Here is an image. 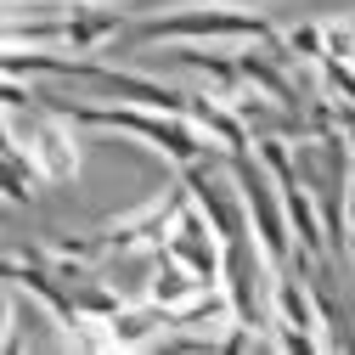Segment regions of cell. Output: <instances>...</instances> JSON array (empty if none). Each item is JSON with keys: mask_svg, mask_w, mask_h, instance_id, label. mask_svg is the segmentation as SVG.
<instances>
[{"mask_svg": "<svg viewBox=\"0 0 355 355\" xmlns=\"http://www.w3.org/2000/svg\"><path fill=\"white\" fill-rule=\"evenodd\" d=\"M40 107H51L62 113L68 124H96V130H130V136H141L153 141L158 153H169L175 164H198L209 147H203V130L187 119V113H164V107H141V102H130V107H85V102H62V96H40Z\"/></svg>", "mask_w": 355, "mask_h": 355, "instance_id": "cell-1", "label": "cell"}, {"mask_svg": "<svg viewBox=\"0 0 355 355\" xmlns=\"http://www.w3.org/2000/svg\"><path fill=\"white\" fill-rule=\"evenodd\" d=\"M232 175H237V187H243V203H248V226L265 248V259L277 265V271H293V220H288V203H282V187H271L277 175L265 169V158H248V153H232Z\"/></svg>", "mask_w": 355, "mask_h": 355, "instance_id": "cell-2", "label": "cell"}, {"mask_svg": "<svg viewBox=\"0 0 355 355\" xmlns=\"http://www.w3.org/2000/svg\"><path fill=\"white\" fill-rule=\"evenodd\" d=\"M293 169H299V181H304V192L322 203V220H327V237L333 243H344V187L355 181V164H349V147L338 141V136H327V130H316V141H304L299 147V158H293Z\"/></svg>", "mask_w": 355, "mask_h": 355, "instance_id": "cell-3", "label": "cell"}, {"mask_svg": "<svg viewBox=\"0 0 355 355\" xmlns=\"http://www.w3.org/2000/svg\"><path fill=\"white\" fill-rule=\"evenodd\" d=\"M277 40V28L254 12H181V17H153L136 28V40Z\"/></svg>", "mask_w": 355, "mask_h": 355, "instance_id": "cell-4", "label": "cell"}, {"mask_svg": "<svg viewBox=\"0 0 355 355\" xmlns=\"http://www.w3.org/2000/svg\"><path fill=\"white\" fill-rule=\"evenodd\" d=\"M124 28V12H73V17H62V23H17V17H6V46H73V51H91V46H102V40H113Z\"/></svg>", "mask_w": 355, "mask_h": 355, "instance_id": "cell-5", "label": "cell"}, {"mask_svg": "<svg viewBox=\"0 0 355 355\" xmlns=\"http://www.w3.org/2000/svg\"><path fill=\"white\" fill-rule=\"evenodd\" d=\"M214 220L203 214V209H192L187 203V214L181 220H175V232L164 237V254H175V259H181L187 265V271L203 282V288H220V271H226V254H220L214 248Z\"/></svg>", "mask_w": 355, "mask_h": 355, "instance_id": "cell-6", "label": "cell"}, {"mask_svg": "<svg viewBox=\"0 0 355 355\" xmlns=\"http://www.w3.org/2000/svg\"><path fill=\"white\" fill-rule=\"evenodd\" d=\"M68 119L51 113V107H40V119H28V141L40 153V164H46V181H68L73 175V141H68Z\"/></svg>", "mask_w": 355, "mask_h": 355, "instance_id": "cell-7", "label": "cell"}, {"mask_svg": "<svg viewBox=\"0 0 355 355\" xmlns=\"http://www.w3.org/2000/svg\"><path fill=\"white\" fill-rule=\"evenodd\" d=\"M237 68H243V85H254L259 96H271V102H282V107H299V91L288 85V73H282V68H271V62L254 57V51H243V57H237Z\"/></svg>", "mask_w": 355, "mask_h": 355, "instance_id": "cell-8", "label": "cell"}, {"mask_svg": "<svg viewBox=\"0 0 355 355\" xmlns=\"http://www.w3.org/2000/svg\"><path fill=\"white\" fill-rule=\"evenodd\" d=\"M40 187H46V169H34V164H23V147L12 141L6 147V192L23 203V198H34Z\"/></svg>", "mask_w": 355, "mask_h": 355, "instance_id": "cell-9", "label": "cell"}, {"mask_svg": "<svg viewBox=\"0 0 355 355\" xmlns=\"http://www.w3.org/2000/svg\"><path fill=\"white\" fill-rule=\"evenodd\" d=\"M322 51H333V57L355 62V28H344V23H327V28H322Z\"/></svg>", "mask_w": 355, "mask_h": 355, "instance_id": "cell-10", "label": "cell"}, {"mask_svg": "<svg viewBox=\"0 0 355 355\" xmlns=\"http://www.w3.org/2000/svg\"><path fill=\"white\" fill-rule=\"evenodd\" d=\"M209 6H271V0H209Z\"/></svg>", "mask_w": 355, "mask_h": 355, "instance_id": "cell-11", "label": "cell"}, {"mask_svg": "<svg viewBox=\"0 0 355 355\" xmlns=\"http://www.w3.org/2000/svg\"><path fill=\"white\" fill-rule=\"evenodd\" d=\"M349 243H355V181H349Z\"/></svg>", "mask_w": 355, "mask_h": 355, "instance_id": "cell-12", "label": "cell"}]
</instances>
